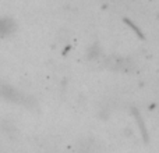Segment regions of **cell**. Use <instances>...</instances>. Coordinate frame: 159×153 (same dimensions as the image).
I'll return each mask as SVG.
<instances>
[{
  "instance_id": "1",
  "label": "cell",
  "mask_w": 159,
  "mask_h": 153,
  "mask_svg": "<svg viewBox=\"0 0 159 153\" xmlns=\"http://www.w3.org/2000/svg\"><path fill=\"white\" fill-rule=\"evenodd\" d=\"M106 66L112 70H124V71H127V70L133 68L134 64H133L131 60H129L126 57H109L106 60Z\"/></svg>"
}]
</instances>
